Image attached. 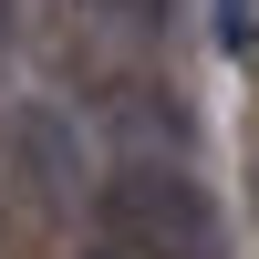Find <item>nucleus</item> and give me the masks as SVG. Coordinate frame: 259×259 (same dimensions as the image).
I'll return each mask as SVG.
<instances>
[{"mask_svg": "<svg viewBox=\"0 0 259 259\" xmlns=\"http://www.w3.org/2000/svg\"><path fill=\"white\" fill-rule=\"evenodd\" d=\"M83 259H124V249H83Z\"/></svg>", "mask_w": 259, "mask_h": 259, "instance_id": "nucleus-3", "label": "nucleus"}, {"mask_svg": "<svg viewBox=\"0 0 259 259\" xmlns=\"http://www.w3.org/2000/svg\"><path fill=\"white\" fill-rule=\"evenodd\" d=\"M207 31H218L228 62H249V52H259V0H218V21H207Z\"/></svg>", "mask_w": 259, "mask_h": 259, "instance_id": "nucleus-2", "label": "nucleus"}, {"mask_svg": "<svg viewBox=\"0 0 259 259\" xmlns=\"http://www.w3.org/2000/svg\"><path fill=\"white\" fill-rule=\"evenodd\" d=\"M104 228H114L124 249H156V259H218V228H207L197 177H177V166H145V156L104 177Z\"/></svg>", "mask_w": 259, "mask_h": 259, "instance_id": "nucleus-1", "label": "nucleus"}]
</instances>
